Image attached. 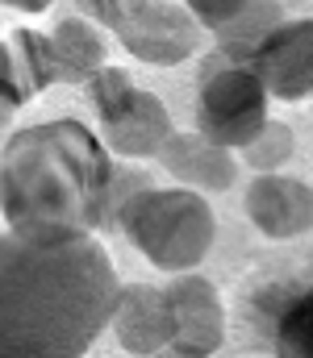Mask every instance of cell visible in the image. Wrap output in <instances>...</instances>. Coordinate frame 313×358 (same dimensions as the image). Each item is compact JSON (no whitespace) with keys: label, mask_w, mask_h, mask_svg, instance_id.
I'll use <instances>...</instances> for the list:
<instances>
[{"label":"cell","mask_w":313,"mask_h":358,"mask_svg":"<svg viewBox=\"0 0 313 358\" xmlns=\"http://www.w3.org/2000/svg\"><path fill=\"white\" fill-rule=\"evenodd\" d=\"M117 275L88 234L59 246L0 238V355L84 358L109 329Z\"/></svg>","instance_id":"obj_1"},{"label":"cell","mask_w":313,"mask_h":358,"mask_svg":"<svg viewBox=\"0 0 313 358\" xmlns=\"http://www.w3.org/2000/svg\"><path fill=\"white\" fill-rule=\"evenodd\" d=\"M109 146L71 117L17 129L0 150V217L13 238L59 246L104 229Z\"/></svg>","instance_id":"obj_2"},{"label":"cell","mask_w":313,"mask_h":358,"mask_svg":"<svg viewBox=\"0 0 313 358\" xmlns=\"http://www.w3.org/2000/svg\"><path fill=\"white\" fill-rule=\"evenodd\" d=\"M130 246L151 263V267L180 275L197 271L217 242V221L201 192L193 187H146L142 196L130 200L117 225Z\"/></svg>","instance_id":"obj_3"},{"label":"cell","mask_w":313,"mask_h":358,"mask_svg":"<svg viewBox=\"0 0 313 358\" xmlns=\"http://www.w3.org/2000/svg\"><path fill=\"white\" fill-rule=\"evenodd\" d=\"M267 92L246 63H230L217 46L201 59L197 76V134L213 146L242 150L267 125Z\"/></svg>","instance_id":"obj_4"},{"label":"cell","mask_w":313,"mask_h":358,"mask_svg":"<svg viewBox=\"0 0 313 358\" xmlns=\"http://www.w3.org/2000/svg\"><path fill=\"white\" fill-rule=\"evenodd\" d=\"M117 42L151 67H176L197 55L201 46V25L184 4L172 0H142L130 21L117 29Z\"/></svg>","instance_id":"obj_5"},{"label":"cell","mask_w":313,"mask_h":358,"mask_svg":"<svg viewBox=\"0 0 313 358\" xmlns=\"http://www.w3.org/2000/svg\"><path fill=\"white\" fill-rule=\"evenodd\" d=\"M246 67L259 76L272 100L297 104L313 96V17L280 21L246 59Z\"/></svg>","instance_id":"obj_6"},{"label":"cell","mask_w":313,"mask_h":358,"mask_svg":"<svg viewBox=\"0 0 313 358\" xmlns=\"http://www.w3.org/2000/svg\"><path fill=\"white\" fill-rule=\"evenodd\" d=\"M167 308H172V350L193 358H213L225 342V308L213 287V279L197 271L172 275L163 287Z\"/></svg>","instance_id":"obj_7"},{"label":"cell","mask_w":313,"mask_h":358,"mask_svg":"<svg viewBox=\"0 0 313 358\" xmlns=\"http://www.w3.org/2000/svg\"><path fill=\"white\" fill-rule=\"evenodd\" d=\"M242 208H246V221L272 242H288L313 229V187L305 179L280 176V171H263L251 179Z\"/></svg>","instance_id":"obj_8"},{"label":"cell","mask_w":313,"mask_h":358,"mask_svg":"<svg viewBox=\"0 0 313 358\" xmlns=\"http://www.w3.org/2000/svg\"><path fill=\"white\" fill-rule=\"evenodd\" d=\"M101 129H104L101 142L117 159H155L163 150V142L176 134L167 104L155 92H142L138 84L130 88V96L109 117H101Z\"/></svg>","instance_id":"obj_9"},{"label":"cell","mask_w":313,"mask_h":358,"mask_svg":"<svg viewBox=\"0 0 313 358\" xmlns=\"http://www.w3.org/2000/svg\"><path fill=\"white\" fill-rule=\"evenodd\" d=\"M109 325H113V338L121 342V350L138 358H151L163 346H172V308H167L163 287L121 283Z\"/></svg>","instance_id":"obj_10"},{"label":"cell","mask_w":313,"mask_h":358,"mask_svg":"<svg viewBox=\"0 0 313 358\" xmlns=\"http://www.w3.org/2000/svg\"><path fill=\"white\" fill-rule=\"evenodd\" d=\"M155 159L163 163V171L176 179L180 187H193L201 196L230 192L234 179H238V155L225 150V146H213L197 129L193 134H172Z\"/></svg>","instance_id":"obj_11"},{"label":"cell","mask_w":313,"mask_h":358,"mask_svg":"<svg viewBox=\"0 0 313 358\" xmlns=\"http://www.w3.org/2000/svg\"><path fill=\"white\" fill-rule=\"evenodd\" d=\"M50 84H59L50 38L38 29H13L0 42V100L8 108H21Z\"/></svg>","instance_id":"obj_12"},{"label":"cell","mask_w":313,"mask_h":358,"mask_svg":"<svg viewBox=\"0 0 313 358\" xmlns=\"http://www.w3.org/2000/svg\"><path fill=\"white\" fill-rule=\"evenodd\" d=\"M50 38V55H55V76L59 84H88L92 71H101L109 59L101 25H92L88 17H59Z\"/></svg>","instance_id":"obj_13"},{"label":"cell","mask_w":313,"mask_h":358,"mask_svg":"<svg viewBox=\"0 0 313 358\" xmlns=\"http://www.w3.org/2000/svg\"><path fill=\"white\" fill-rule=\"evenodd\" d=\"M284 21V8L276 0H242L217 29H213V42L217 50L230 59V63H246L255 55V46Z\"/></svg>","instance_id":"obj_14"},{"label":"cell","mask_w":313,"mask_h":358,"mask_svg":"<svg viewBox=\"0 0 313 358\" xmlns=\"http://www.w3.org/2000/svg\"><path fill=\"white\" fill-rule=\"evenodd\" d=\"M276 358H313V279L301 283L276 317L272 329Z\"/></svg>","instance_id":"obj_15"},{"label":"cell","mask_w":313,"mask_h":358,"mask_svg":"<svg viewBox=\"0 0 313 358\" xmlns=\"http://www.w3.org/2000/svg\"><path fill=\"white\" fill-rule=\"evenodd\" d=\"M293 150H297V138H293V129L284 125V121H272L267 117V125L238 150V163H246L251 171H280L288 159H293Z\"/></svg>","instance_id":"obj_16"},{"label":"cell","mask_w":313,"mask_h":358,"mask_svg":"<svg viewBox=\"0 0 313 358\" xmlns=\"http://www.w3.org/2000/svg\"><path fill=\"white\" fill-rule=\"evenodd\" d=\"M146 187H155L146 171L113 163V179H109V196H104V229H117V225H121V213L130 208V200H134V196H142Z\"/></svg>","instance_id":"obj_17"},{"label":"cell","mask_w":313,"mask_h":358,"mask_svg":"<svg viewBox=\"0 0 313 358\" xmlns=\"http://www.w3.org/2000/svg\"><path fill=\"white\" fill-rule=\"evenodd\" d=\"M142 0H76V8H80V17H88L92 25H101V29H121L125 21H130V13L138 8Z\"/></svg>","instance_id":"obj_18"},{"label":"cell","mask_w":313,"mask_h":358,"mask_svg":"<svg viewBox=\"0 0 313 358\" xmlns=\"http://www.w3.org/2000/svg\"><path fill=\"white\" fill-rule=\"evenodd\" d=\"M238 4H242V0H184V8L197 17V25H201V29H217V25H221Z\"/></svg>","instance_id":"obj_19"},{"label":"cell","mask_w":313,"mask_h":358,"mask_svg":"<svg viewBox=\"0 0 313 358\" xmlns=\"http://www.w3.org/2000/svg\"><path fill=\"white\" fill-rule=\"evenodd\" d=\"M0 4H8V8H21V13H42V8H50L55 0H0Z\"/></svg>","instance_id":"obj_20"},{"label":"cell","mask_w":313,"mask_h":358,"mask_svg":"<svg viewBox=\"0 0 313 358\" xmlns=\"http://www.w3.org/2000/svg\"><path fill=\"white\" fill-rule=\"evenodd\" d=\"M151 358H193V355H180V350H172V346H163L159 355H151Z\"/></svg>","instance_id":"obj_21"},{"label":"cell","mask_w":313,"mask_h":358,"mask_svg":"<svg viewBox=\"0 0 313 358\" xmlns=\"http://www.w3.org/2000/svg\"><path fill=\"white\" fill-rule=\"evenodd\" d=\"M8 117H13V108H8V104H4V100H0V129H4V125H8Z\"/></svg>","instance_id":"obj_22"},{"label":"cell","mask_w":313,"mask_h":358,"mask_svg":"<svg viewBox=\"0 0 313 358\" xmlns=\"http://www.w3.org/2000/svg\"><path fill=\"white\" fill-rule=\"evenodd\" d=\"M0 358H4V355H0Z\"/></svg>","instance_id":"obj_23"}]
</instances>
